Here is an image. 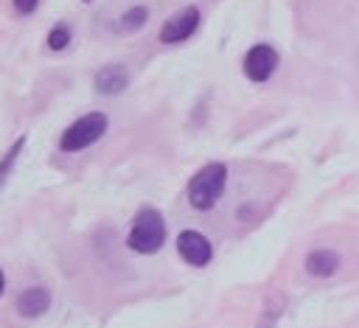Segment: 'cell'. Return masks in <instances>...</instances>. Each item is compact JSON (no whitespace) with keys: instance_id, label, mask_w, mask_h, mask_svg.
I'll return each instance as SVG.
<instances>
[{"instance_id":"8fae6325","label":"cell","mask_w":359,"mask_h":328,"mask_svg":"<svg viewBox=\"0 0 359 328\" xmlns=\"http://www.w3.org/2000/svg\"><path fill=\"white\" fill-rule=\"evenodd\" d=\"M146 22H149V8H146V6H132V8H126V11L118 17L121 31H140Z\"/></svg>"},{"instance_id":"277c9868","label":"cell","mask_w":359,"mask_h":328,"mask_svg":"<svg viewBox=\"0 0 359 328\" xmlns=\"http://www.w3.org/2000/svg\"><path fill=\"white\" fill-rule=\"evenodd\" d=\"M278 64H280V56L269 42H255L252 48H247V53L241 59V70L252 84L269 81L275 76Z\"/></svg>"},{"instance_id":"8992f818","label":"cell","mask_w":359,"mask_h":328,"mask_svg":"<svg viewBox=\"0 0 359 328\" xmlns=\"http://www.w3.org/2000/svg\"><path fill=\"white\" fill-rule=\"evenodd\" d=\"M177 252L188 266H208L213 261V244L199 230H182L177 235Z\"/></svg>"},{"instance_id":"7a4b0ae2","label":"cell","mask_w":359,"mask_h":328,"mask_svg":"<svg viewBox=\"0 0 359 328\" xmlns=\"http://www.w3.org/2000/svg\"><path fill=\"white\" fill-rule=\"evenodd\" d=\"M227 188V165L224 163H205L191 179H188V205L194 210H213L216 202L224 196Z\"/></svg>"},{"instance_id":"30bf717a","label":"cell","mask_w":359,"mask_h":328,"mask_svg":"<svg viewBox=\"0 0 359 328\" xmlns=\"http://www.w3.org/2000/svg\"><path fill=\"white\" fill-rule=\"evenodd\" d=\"M70 42H73V25H70V22H56V25L48 31V36H45V45H48L53 53L70 48Z\"/></svg>"},{"instance_id":"52a82bcc","label":"cell","mask_w":359,"mask_h":328,"mask_svg":"<svg viewBox=\"0 0 359 328\" xmlns=\"http://www.w3.org/2000/svg\"><path fill=\"white\" fill-rule=\"evenodd\" d=\"M93 87H95V93H101V95H121L126 87H129V70L123 67V64H104L98 73H95V78H93Z\"/></svg>"},{"instance_id":"ba28073f","label":"cell","mask_w":359,"mask_h":328,"mask_svg":"<svg viewBox=\"0 0 359 328\" xmlns=\"http://www.w3.org/2000/svg\"><path fill=\"white\" fill-rule=\"evenodd\" d=\"M14 306H17L20 317L36 320V317H42L50 308V292L45 286H28V289H22L17 294V303Z\"/></svg>"},{"instance_id":"7c38bea8","label":"cell","mask_w":359,"mask_h":328,"mask_svg":"<svg viewBox=\"0 0 359 328\" xmlns=\"http://www.w3.org/2000/svg\"><path fill=\"white\" fill-rule=\"evenodd\" d=\"M25 143H28V137L25 135H20L8 149H6V154H3V163H0V179L6 182L8 179V174H11V168H14V163H17V157L22 154V149H25Z\"/></svg>"},{"instance_id":"6da1fadb","label":"cell","mask_w":359,"mask_h":328,"mask_svg":"<svg viewBox=\"0 0 359 328\" xmlns=\"http://www.w3.org/2000/svg\"><path fill=\"white\" fill-rule=\"evenodd\" d=\"M165 219L157 207H140L129 224V233H126V247L137 255H154L163 250L165 244Z\"/></svg>"},{"instance_id":"9c48e42d","label":"cell","mask_w":359,"mask_h":328,"mask_svg":"<svg viewBox=\"0 0 359 328\" xmlns=\"http://www.w3.org/2000/svg\"><path fill=\"white\" fill-rule=\"evenodd\" d=\"M339 264H342L339 252H334V250H328V247L311 250V252L303 258V266H306V272H309L311 278H331V275H337Z\"/></svg>"},{"instance_id":"3957f363","label":"cell","mask_w":359,"mask_h":328,"mask_svg":"<svg viewBox=\"0 0 359 328\" xmlns=\"http://www.w3.org/2000/svg\"><path fill=\"white\" fill-rule=\"evenodd\" d=\"M109 129V118L104 112H87L81 118H76L59 137V149L67 151V154H76V151H84L87 146L98 143L104 137V132Z\"/></svg>"},{"instance_id":"5b68a950","label":"cell","mask_w":359,"mask_h":328,"mask_svg":"<svg viewBox=\"0 0 359 328\" xmlns=\"http://www.w3.org/2000/svg\"><path fill=\"white\" fill-rule=\"evenodd\" d=\"M202 25V11L196 6H185L180 11H174L163 25H160V42L163 45H180L185 39H191Z\"/></svg>"},{"instance_id":"4fadbf2b","label":"cell","mask_w":359,"mask_h":328,"mask_svg":"<svg viewBox=\"0 0 359 328\" xmlns=\"http://www.w3.org/2000/svg\"><path fill=\"white\" fill-rule=\"evenodd\" d=\"M11 3H14V11L17 14H34L36 6H39V0H11Z\"/></svg>"},{"instance_id":"5bb4252c","label":"cell","mask_w":359,"mask_h":328,"mask_svg":"<svg viewBox=\"0 0 359 328\" xmlns=\"http://www.w3.org/2000/svg\"><path fill=\"white\" fill-rule=\"evenodd\" d=\"M81 3H93V0H81Z\"/></svg>"}]
</instances>
